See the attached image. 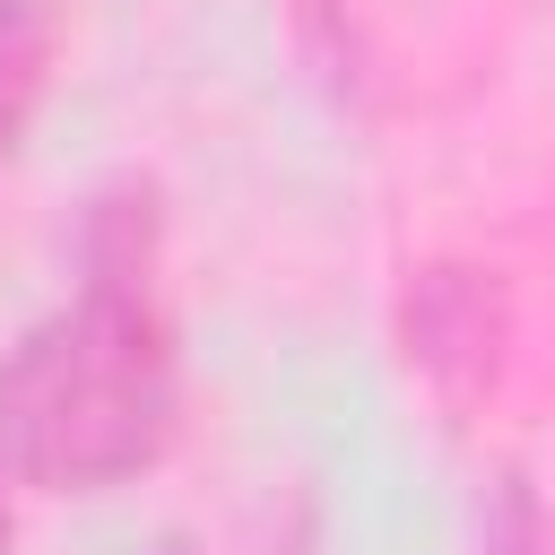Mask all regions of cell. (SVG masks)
Here are the masks:
<instances>
[{"label":"cell","instance_id":"6da1fadb","mask_svg":"<svg viewBox=\"0 0 555 555\" xmlns=\"http://www.w3.org/2000/svg\"><path fill=\"white\" fill-rule=\"evenodd\" d=\"M147 199H95L87 286L0 356V468L43 494H95L165 460L182 425L173 330L147 295Z\"/></svg>","mask_w":555,"mask_h":555},{"label":"cell","instance_id":"7a4b0ae2","mask_svg":"<svg viewBox=\"0 0 555 555\" xmlns=\"http://www.w3.org/2000/svg\"><path fill=\"white\" fill-rule=\"evenodd\" d=\"M503 330H512V312H503L494 269L434 260V269L408 286V356H416V373H425L451 408H468L477 390H494Z\"/></svg>","mask_w":555,"mask_h":555},{"label":"cell","instance_id":"3957f363","mask_svg":"<svg viewBox=\"0 0 555 555\" xmlns=\"http://www.w3.org/2000/svg\"><path fill=\"white\" fill-rule=\"evenodd\" d=\"M52 87V0H0V156H17Z\"/></svg>","mask_w":555,"mask_h":555},{"label":"cell","instance_id":"277c9868","mask_svg":"<svg viewBox=\"0 0 555 555\" xmlns=\"http://www.w3.org/2000/svg\"><path fill=\"white\" fill-rule=\"evenodd\" d=\"M0 555H9V512H0Z\"/></svg>","mask_w":555,"mask_h":555}]
</instances>
